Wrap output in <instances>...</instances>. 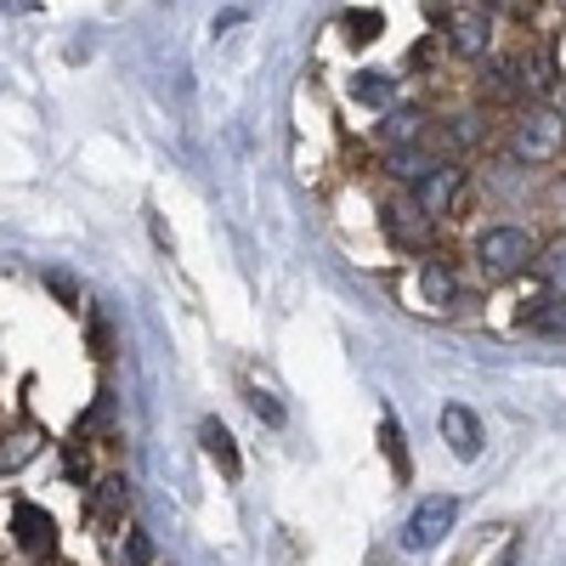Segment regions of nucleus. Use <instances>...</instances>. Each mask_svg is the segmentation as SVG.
<instances>
[{
	"label": "nucleus",
	"mask_w": 566,
	"mask_h": 566,
	"mask_svg": "<svg viewBox=\"0 0 566 566\" xmlns=\"http://www.w3.org/2000/svg\"><path fill=\"white\" fill-rule=\"evenodd\" d=\"M566 154V119L555 108H522L510 125V159L515 165H555Z\"/></svg>",
	"instance_id": "1"
},
{
	"label": "nucleus",
	"mask_w": 566,
	"mask_h": 566,
	"mask_svg": "<svg viewBox=\"0 0 566 566\" xmlns=\"http://www.w3.org/2000/svg\"><path fill=\"white\" fill-rule=\"evenodd\" d=\"M533 261H538V244H533L527 227L499 221V227H488L482 239H476V266L488 277H515V272H527Z\"/></svg>",
	"instance_id": "2"
},
{
	"label": "nucleus",
	"mask_w": 566,
	"mask_h": 566,
	"mask_svg": "<svg viewBox=\"0 0 566 566\" xmlns=\"http://www.w3.org/2000/svg\"><path fill=\"white\" fill-rule=\"evenodd\" d=\"M413 205H419V216H431V221L453 216V210L464 205V170L448 165V159H437L431 170L413 181Z\"/></svg>",
	"instance_id": "3"
},
{
	"label": "nucleus",
	"mask_w": 566,
	"mask_h": 566,
	"mask_svg": "<svg viewBox=\"0 0 566 566\" xmlns=\"http://www.w3.org/2000/svg\"><path fill=\"white\" fill-rule=\"evenodd\" d=\"M12 544L29 560H52L57 555V522H52V510L34 504V499H18L12 504Z\"/></svg>",
	"instance_id": "4"
},
{
	"label": "nucleus",
	"mask_w": 566,
	"mask_h": 566,
	"mask_svg": "<svg viewBox=\"0 0 566 566\" xmlns=\"http://www.w3.org/2000/svg\"><path fill=\"white\" fill-rule=\"evenodd\" d=\"M488 40H493L488 0H459L448 12V52L453 57H488Z\"/></svg>",
	"instance_id": "5"
},
{
	"label": "nucleus",
	"mask_w": 566,
	"mask_h": 566,
	"mask_svg": "<svg viewBox=\"0 0 566 566\" xmlns=\"http://www.w3.org/2000/svg\"><path fill=\"white\" fill-rule=\"evenodd\" d=\"M459 522V499L448 493H431V499H419V510L408 515V527H402V544L408 549H437L448 538V527Z\"/></svg>",
	"instance_id": "6"
},
{
	"label": "nucleus",
	"mask_w": 566,
	"mask_h": 566,
	"mask_svg": "<svg viewBox=\"0 0 566 566\" xmlns=\"http://www.w3.org/2000/svg\"><path fill=\"white\" fill-rule=\"evenodd\" d=\"M380 216H386L391 244H402V250H413V255L431 250V232H437V221H431V216H419V205H413V199H408V205H386Z\"/></svg>",
	"instance_id": "7"
},
{
	"label": "nucleus",
	"mask_w": 566,
	"mask_h": 566,
	"mask_svg": "<svg viewBox=\"0 0 566 566\" xmlns=\"http://www.w3.org/2000/svg\"><path fill=\"white\" fill-rule=\"evenodd\" d=\"M437 431H442V442L453 448V459H476V453H482V419L470 413L464 402H448V408L437 413Z\"/></svg>",
	"instance_id": "8"
},
{
	"label": "nucleus",
	"mask_w": 566,
	"mask_h": 566,
	"mask_svg": "<svg viewBox=\"0 0 566 566\" xmlns=\"http://www.w3.org/2000/svg\"><path fill=\"white\" fill-rule=\"evenodd\" d=\"M199 442H205V453H210V459L221 464V476H227V482H239V476H244L239 442H232V431H227L221 419H205V424H199Z\"/></svg>",
	"instance_id": "9"
},
{
	"label": "nucleus",
	"mask_w": 566,
	"mask_h": 566,
	"mask_svg": "<svg viewBox=\"0 0 566 566\" xmlns=\"http://www.w3.org/2000/svg\"><path fill=\"white\" fill-rule=\"evenodd\" d=\"M40 448H45L40 424H12V431L0 437V476H18V470H23Z\"/></svg>",
	"instance_id": "10"
},
{
	"label": "nucleus",
	"mask_w": 566,
	"mask_h": 566,
	"mask_svg": "<svg viewBox=\"0 0 566 566\" xmlns=\"http://www.w3.org/2000/svg\"><path fill=\"white\" fill-rule=\"evenodd\" d=\"M419 295H424V306H431V312L459 306V277H453V266L424 261V266H419Z\"/></svg>",
	"instance_id": "11"
},
{
	"label": "nucleus",
	"mask_w": 566,
	"mask_h": 566,
	"mask_svg": "<svg viewBox=\"0 0 566 566\" xmlns=\"http://www.w3.org/2000/svg\"><path fill=\"white\" fill-rule=\"evenodd\" d=\"M346 91H352V103H363V108H391V103H397V80H391V74H380V69L352 74V80H346Z\"/></svg>",
	"instance_id": "12"
},
{
	"label": "nucleus",
	"mask_w": 566,
	"mask_h": 566,
	"mask_svg": "<svg viewBox=\"0 0 566 566\" xmlns=\"http://www.w3.org/2000/svg\"><path fill=\"white\" fill-rule=\"evenodd\" d=\"M419 136H424V114H419V108H408V103H402V108H391V114L380 119V142H386V148H397V154H408Z\"/></svg>",
	"instance_id": "13"
},
{
	"label": "nucleus",
	"mask_w": 566,
	"mask_h": 566,
	"mask_svg": "<svg viewBox=\"0 0 566 566\" xmlns=\"http://www.w3.org/2000/svg\"><path fill=\"white\" fill-rule=\"evenodd\" d=\"M380 29H386V18L374 12V7H352V12H340V40H346V45L380 40Z\"/></svg>",
	"instance_id": "14"
},
{
	"label": "nucleus",
	"mask_w": 566,
	"mask_h": 566,
	"mask_svg": "<svg viewBox=\"0 0 566 566\" xmlns=\"http://www.w3.org/2000/svg\"><path fill=\"white\" fill-rule=\"evenodd\" d=\"M533 266H538V277H544L549 301H566V239H560V244H544Z\"/></svg>",
	"instance_id": "15"
},
{
	"label": "nucleus",
	"mask_w": 566,
	"mask_h": 566,
	"mask_svg": "<svg viewBox=\"0 0 566 566\" xmlns=\"http://www.w3.org/2000/svg\"><path fill=\"white\" fill-rule=\"evenodd\" d=\"M380 453L391 459L397 482H408V476H413V464H408V437H402V424H397V419H380Z\"/></svg>",
	"instance_id": "16"
},
{
	"label": "nucleus",
	"mask_w": 566,
	"mask_h": 566,
	"mask_svg": "<svg viewBox=\"0 0 566 566\" xmlns=\"http://www.w3.org/2000/svg\"><path fill=\"white\" fill-rule=\"evenodd\" d=\"M125 482L119 476H108V482H97V499H91V515H97V522H108V515H119L125 510Z\"/></svg>",
	"instance_id": "17"
},
{
	"label": "nucleus",
	"mask_w": 566,
	"mask_h": 566,
	"mask_svg": "<svg viewBox=\"0 0 566 566\" xmlns=\"http://www.w3.org/2000/svg\"><path fill=\"white\" fill-rule=\"evenodd\" d=\"M533 328H538V335H566V301H544L533 312Z\"/></svg>",
	"instance_id": "18"
},
{
	"label": "nucleus",
	"mask_w": 566,
	"mask_h": 566,
	"mask_svg": "<svg viewBox=\"0 0 566 566\" xmlns=\"http://www.w3.org/2000/svg\"><path fill=\"white\" fill-rule=\"evenodd\" d=\"M91 352H97V357H114V328H108L103 312H91Z\"/></svg>",
	"instance_id": "19"
},
{
	"label": "nucleus",
	"mask_w": 566,
	"mask_h": 566,
	"mask_svg": "<svg viewBox=\"0 0 566 566\" xmlns=\"http://www.w3.org/2000/svg\"><path fill=\"white\" fill-rule=\"evenodd\" d=\"M250 408L266 419V424H283V402L272 397V391H261V386H250Z\"/></svg>",
	"instance_id": "20"
},
{
	"label": "nucleus",
	"mask_w": 566,
	"mask_h": 566,
	"mask_svg": "<svg viewBox=\"0 0 566 566\" xmlns=\"http://www.w3.org/2000/svg\"><path fill=\"white\" fill-rule=\"evenodd\" d=\"M437 52H442V34H437V40H419L413 52H408V69H431V63H437Z\"/></svg>",
	"instance_id": "21"
},
{
	"label": "nucleus",
	"mask_w": 566,
	"mask_h": 566,
	"mask_svg": "<svg viewBox=\"0 0 566 566\" xmlns=\"http://www.w3.org/2000/svg\"><path fill=\"white\" fill-rule=\"evenodd\" d=\"M493 7H499V12H510L515 23H527V18H538L544 0H493Z\"/></svg>",
	"instance_id": "22"
},
{
	"label": "nucleus",
	"mask_w": 566,
	"mask_h": 566,
	"mask_svg": "<svg viewBox=\"0 0 566 566\" xmlns=\"http://www.w3.org/2000/svg\"><path fill=\"white\" fill-rule=\"evenodd\" d=\"M448 125H453V142H459V148H470V142L482 136V130H476V125H482L476 114H459V119H448Z\"/></svg>",
	"instance_id": "23"
},
{
	"label": "nucleus",
	"mask_w": 566,
	"mask_h": 566,
	"mask_svg": "<svg viewBox=\"0 0 566 566\" xmlns=\"http://www.w3.org/2000/svg\"><path fill=\"white\" fill-rule=\"evenodd\" d=\"M45 283H52V295H57V301L80 306V295H74V277H69V272H52V277H45Z\"/></svg>",
	"instance_id": "24"
},
{
	"label": "nucleus",
	"mask_w": 566,
	"mask_h": 566,
	"mask_svg": "<svg viewBox=\"0 0 566 566\" xmlns=\"http://www.w3.org/2000/svg\"><path fill=\"white\" fill-rule=\"evenodd\" d=\"M63 464H69V476H80V482H85V470H91V464H85V448H80V437L69 442V453H63Z\"/></svg>",
	"instance_id": "25"
},
{
	"label": "nucleus",
	"mask_w": 566,
	"mask_h": 566,
	"mask_svg": "<svg viewBox=\"0 0 566 566\" xmlns=\"http://www.w3.org/2000/svg\"><path fill=\"white\" fill-rule=\"evenodd\" d=\"M549 108L566 119V80H555V85H549Z\"/></svg>",
	"instance_id": "26"
},
{
	"label": "nucleus",
	"mask_w": 566,
	"mask_h": 566,
	"mask_svg": "<svg viewBox=\"0 0 566 566\" xmlns=\"http://www.w3.org/2000/svg\"><path fill=\"white\" fill-rule=\"evenodd\" d=\"M549 63H555V80H566V34L555 40V52H549Z\"/></svg>",
	"instance_id": "27"
},
{
	"label": "nucleus",
	"mask_w": 566,
	"mask_h": 566,
	"mask_svg": "<svg viewBox=\"0 0 566 566\" xmlns=\"http://www.w3.org/2000/svg\"><path fill=\"white\" fill-rule=\"evenodd\" d=\"M0 12H34V0H0Z\"/></svg>",
	"instance_id": "28"
}]
</instances>
